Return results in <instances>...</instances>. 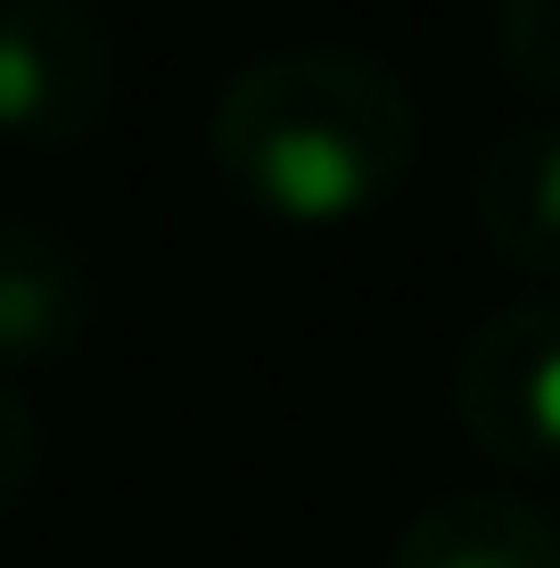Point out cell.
Here are the masks:
<instances>
[{"label":"cell","mask_w":560,"mask_h":568,"mask_svg":"<svg viewBox=\"0 0 560 568\" xmlns=\"http://www.w3.org/2000/svg\"><path fill=\"white\" fill-rule=\"evenodd\" d=\"M206 156L264 223L338 231L413 182L420 100L388 58L355 42H281L215 91Z\"/></svg>","instance_id":"6da1fadb"},{"label":"cell","mask_w":560,"mask_h":568,"mask_svg":"<svg viewBox=\"0 0 560 568\" xmlns=\"http://www.w3.org/2000/svg\"><path fill=\"white\" fill-rule=\"evenodd\" d=\"M124 58L83 0H9L0 9V141L83 149L115 115Z\"/></svg>","instance_id":"7a4b0ae2"},{"label":"cell","mask_w":560,"mask_h":568,"mask_svg":"<svg viewBox=\"0 0 560 568\" xmlns=\"http://www.w3.org/2000/svg\"><path fill=\"white\" fill-rule=\"evenodd\" d=\"M454 420L503 469H560V305H495L454 355Z\"/></svg>","instance_id":"3957f363"},{"label":"cell","mask_w":560,"mask_h":568,"mask_svg":"<svg viewBox=\"0 0 560 568\" xmlns=\"http://www.w3.org/2000/svg\"><path fill=\"white\" fill-rule=\"evenodd\" d=\"M91 264L50 223L0 214V363H67L91 338Z\"/></svg>","instance_id":"277c9868"},{"label":"cell","mask_w":560,"mask_h":568,"mask_svg":"<svg viewBox=\"0 0 560 568\" xmlns=\"http://www.w3.org/2000/svg\"><path fill=\"white\" fill-rule=\"evenodd\" d=\"M470 214L503 264L560 288V115L511 124L503 141H487L470 173Z\"/></svg>","instance_id":"5b68a950"},{"label":"cell","mask_w":560,"mask_h":568,"mask_svg":"<svg viewBox=\"0 0 560 568\" xmlns=\"http://www.w3.org/2000/svg\"><path fill=\"white\" fill-rule=\"evenodd\" d=\"M379 568H560V519L536 495L461 486L404 519Z\"/></svg>","instance_id":"8992f818"},{"label":"cell","mask_w":560,"mask_h":568,"mask_svg":"<svg viewBox=\"0 0 560 568\" xmlns=\"http://www.w3.org/2000/svg\"><path fill=\"white\" fill-rule=\"evenodd\" d=\"M495 58L519 91L560 100V0H495Z\"/></svg>","instance_id":"52a82bcc"},{"label":"cell","mask_w":560,"mask_h":568,"mask_svg":"<svg viewBox=\"0 0 560 568\" xmlns=\"http://www.w3.org/2000/svg\"><path fill=\"white\" fill-rule=\"evenodd\" d=\"M33 469H42V428H33L26 396L0 379V511H17V495L33 486Z\"/></svg>","instance_id":"ba28073f"}]
</instances>
